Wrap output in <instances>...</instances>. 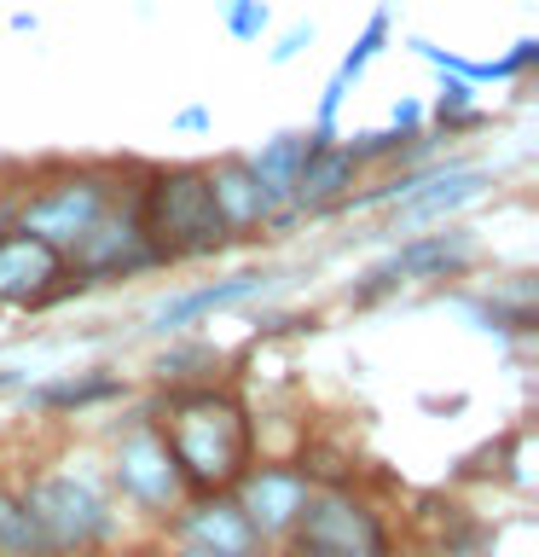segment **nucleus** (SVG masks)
<instances>
[{"instance_id":"nucleus-1","label":"nucleus","mask_w":539,"mask_h":557,"mask_svg":"<svg viewBox=\"0 0 539 557\" xmlns=\"http://www.w3.org/2000/svg\"><path fill=\"white\" fill-rule=\"evenodd\" d=\"M151 400L186 499L233 494L238 476L255 465V407L243 383H168V389H151Z\"/></svg>"},{"instance_id":"nucleus-2","label":"nucleus","mask_w":539,"mask_h":557,"mask_svg":"<svg viewBox=\"0 0 539 557\" xmlns=\"http://www.w3.org/2000/svg\"><path fill=\"white\" fill-rule=\"evenodd\" d=\"M17 494H24L35 529H41L47 557H116L128 546V511L104 482V465L87 459V453L59 465H35L17 482Z\"/></svg>"},{"instance_id":"nucleus-3","label":"nucleus","mask_w":539,"mask_h":557,"mask_svg":"<svg viewBox=\"0 0 539 557\" xmlns=\"http://www.w3.org/2000/svg\"><path fill=\"white\" fill-rule=\"evenodd\" d=\"M134 203H139V226H146L163 273L198 268V261H221L238 250V238L226 233V221L215 209L203 163H139Z\"/></svg>"},{"instance_id":"nucleus-4","label":"nucleus","mask_w":539,"mask_h":557,"mask_svg":"<svg viewBox=\"0 0 539 557\" xmlns=\"http://www.w3.org/2000/svg\"><path fill=\"white\" fill-rule=\"evenodd\" d=\"M134 163H139V157H87V163L52 157V163H35L24 191H17L12 226H24V233L59 244V250L70 256V250H76V238L122 198Z\"/></svg>"},{"instance_id":"nucleus-5","label":"nucleus","mask_w":539,"mask_h":557,"mask_svg":"<svg viewBox=\"0 0 539 557\" xmlns=\"http://www.w3.org/2000/svg\"><path fill=\"white\" fill-rule=\"evenodd\" d=\"M111 453H104V482H111L116 505L128 517H139L146 529H156L168 511H180L186 487H180V470L168 459V442L156 430V400L151 389L134 400L122 418H111Z\"/></svg>"},{"instance_id":"nucleus-6","label":"nucleus","mask_w":539,"mask_h":557,"mask_svg":"<svg viewBox=\"0 0 539 557\" xmlns=\"http://www.w3.org/2000/svg\"><path fill=\"white\" fill-rule=\"evenodd\" d=\"M82 296H93V285L70 268L59 244L35 238L24 226L0 233V313H52Z\"/></svg>"},{"instance_id":"nucleus-7","label":"nucleus","mask_w":539,"mask_h":557,"mask_svg":"<svg viewBox=\"0 0 539 557\" xmlns=\"http://www.w3.org/2000/svg\"><path fill=\"white\" fill-rule=\"evenodd\" d=\"M134 174H139V163H134ZM134 174H128V186H122V198L104 209V215L76 238V250H70V268H76L93 290H104V285H134V278L163 273V261H156L146 226H139Z\"/></svg>"},{"instance_id":"nucleus-8","label":"nucleus","mask_w":539,"mask_h":557,"mask_svg":"<svg viewBox=\"0 0 539 557\" xmlns=\"http://www.w3.org/2000/svg\"><path fill=\"white\" fill-rule=\"evenodd\" d=\"M278 278L285 273L261 261V268H233L221 278H198V285H186V290H168L146 308V337H156V343L180 337V331L215 320V313H226V308H243V302H255V296H267Z\"/></svg>"},{"instance_id":"nucleus-9","label":"nucleus","mask_w":539,"mask_h":557,"mask_svg":"<svg viewBox=\"0 0 539 557\" xmlns=\"http://www.w3.org/2000/svg\"><path fill=\"white\" fill-rule=\"evenodd\" d=\"M481 256V233L464 221H441V226H424V233H406L394 238V250L377 261L383 278H394L400 290L406 285H447V278H469Z\"/></svg>"},{"instance_id":"nucleus-10","label":"nucleus","mask_w":539,"mask_h":557,"mask_svg":"<svg viewBox=\"0 0 539 557\" xmlns=\"http://www.w3.org/2000/svg\"><path fill=\"white\" fill-rule=\"evenodd\" d=\"M493 169L481 163H464V157H441L435 174L424 186L412 191V198H400L389 209V221H383V233L389 238H406V233H424V226H441V221H459L469 203H481L487 191H493Z\"/></svg>"},{"instance_id":"nucleus-11","label":"nucleus","mask_w":539,"mask_h":557,"mask_svg":"<svg viewBox=\"0 0 539 557\" xmlns=\"http://www.w3.org/2000/svg\"><path fill=\"white\" fill-rule=\"evenodd\" d=\"M163 546H203L221 557H267L273 546L250 529V517L238 511L233 494H209V499H180V511H168L151 529Z\"/></svg>"},{"instance_id":"nucleus-12","label":"nucleus","mask_w":539,"mask_h":557,"mask_svg":"<svg viewBox=\"0 0 539 557\" xmlns=\"http://www.w3.org/2000/svg\"><path fill=\"white\" fill-rule=\"evenodd\" d=\"M134 395V377L122 366H82V372H52V377H29L17 389V412L24 418H82L99 407Z\"/></svg>"},{"instance_id":"nucleus-13","label":"nucleus","mask_w":539,"mask_h":557,"mask_svg":"<svg viewBox=\"0 0 539 557\" xmlns=\"http://www.w3.org/2000/svg\"><path fill=\"white\" fill-rule=\"evenodd\" d=\"M308 494H313V487H308V476H302L290 459H255V465L238 476V487H233L238 511L250 517V529L267 540V546H278V540L296 529V517H302Z\"/></svg>"},{"instance_id":"nucleus-14","label":"nucleus","mask_w":539,"mask_h":557,"mask_svg":"<svg viewBox=\"0 0 539 557\" xmlns=\"http://www.w3.org/2000/svg\"><path fill=\"white\" fill-rule=\"evenodd\" d=\"M209 169V191H215V209H221V221H226V233H233L238 244H261V233H267V215H273V198H267V186L255 181V169H250V157L243 151H226L215 157V163H203Z\"/></svg>"},{"instance_id":"nucleus-15","label":"nucleus","mask_w":539,"mask_h":557,"mask_svg":"<svg viewBox=\"0 0 539 557\" xmlns=\"http://www.w3.org/2000/svg\"><path fill=\"white\" fill-rule=\"evenodd\" d=\"M354 186H365V169L354 163V151H348L342 139H313L308 163H302V174H296L290 203L302 209L308 226H313V221H330V215H337Z\"/></svg>"},{"instance_id":"nucleus-16","label":"nucleus","mask_w":539,"mask_h":557,"mask_svg":"<svg viewBox=\"0 0 539 557\" xmlns=\"http://www.w3.org/2000/svg\"><path fill=\"white\" fill-rule=\"evenodd\" d=\"M221 366H233V355H221L209 337H163V348L151 355V389H168V383H209L226 377Z\"/></svg>"},{"instance_id":"nucleus-17","label":"nucleus","mask_w":539,"mask_h":557,"mask_svg":"<svg viewBox=\"0 0 539 557\" xmlns=\"http://www.w3.org/2000/svg\"><path fill=\"white\" fill-rule=\"evenodd\" d=\"M313 139H319L313 128H308V134H302V128H285V134L261 139V151H243V157H250V169H255V181L267 186V198H273V203H290L296 174H302L308 151H313Z\"/></svg>"},{"instance_id":"nucleus-18","label":"nucleus","mask_w":539,"mask_h":557,"mask_svg":"<svg viewBox=\"0 0 539 557\" xmlns=\"http://www.w3.org/2000/svg\"><path fill=\"white\" fill-rule=\"evenodd\" d=\"M0 557H47L29 505L17 494V482H7V476H0Z\"/></svg>"},{"instance_id":"nucleus-19","label":"nucleus","mask_w":539,"mask_h":557,"mask_svg":"<svg viewBox=\"0 0 539 557\" xmlns=\"http://www.w3.org/2000/svg\"><path fill=\"white\" fill-rule=\"evenodd\" d=\"M389 41H394V17H389V7H377L372 17H365V29L354 35V47L342 52V64L330 70V82L354 87L365 70H372V59H383V52H389Z\"/></svg>"},{"instance_id":"nucleus-20","label":"nucleus","mask_w":539,"mask_h":557,"mask_svg":"<svg viewBox=\"0 0 539 557\" xmlns=\"http://www.w3.org/2000/svg\"><path fill=\"white\" fill-rule=\"evenodd\" d=\"M516 435H499V442H481L476 453H464L459 470H452V482L459 487H476V482H504L516 476Z\"/></svg>"},{"instance_id":"nucleus-21","label":"nucleus","mask_w":539,"mask_h":557,"mask_svg":"<svg viewBox=\"0 0 539 557\" xmlns=\"http://www.w3.org/2000/svg\"><path fill=\"white\" fill-rule=\"evenodd\" d=\"M221 24H226L233 41H261V35L273 29V7H267V0H226Z\"/></svg>"},{"instance_id":"nucleus-22","label":"nucleus","mask_w":539,"mask_h":557,"mask_svg":"<svg viewBox=\"0 0 539 557\" xmlns=\"http://www.w3.org/2000/svg\"><path fill=\"white\" fill-rule=\"evenodd\" d=\"M255 343L267 337H302V331H319V313L313 308H296V313H255Z\"/></svg>"},{"instance_id":"nucleus-23","label":"nucleus","mask_w":539,"mask_h":557,"mask_svg":"<svg viewBox=\"0 0 539 557\" xmlns=\"http://www.w3.org/2000/svg\"><path fill=\"white\" fill-rule=\"evenodd\" d=\"M308 47H313V24H308V17H302V24H290V29L278 35L273 47H267V59H273V64H296V59H302Z\"/></svg>"},{"instance_id":"nucleus-24","label":"nucleus","mask_w":539,"mask_h":557,"mask_svg":"<svg viewBox=\"0 0 539 557\" xmlns=\"http://www.w3.org/2000/svg\"><path fill=\"white\" fill-rule=\"evenodd\" d=\"M389 128H394V134H406V139H412V134H424V128H429V104H424V99H394Z\"/></svg>"},{"instance_id":"nucleus-25","label":"nucleus","mask_w":539,"mask_h":557,"mask_svg":"<svg viewBox=\"0 0 539 557\" xmlns=\"http://www.w3.org/2000/svg\"><path fill=\"white\" fill-rule=\"evenodd\" d=\"M29 169H0V233L12 226V209H17V191H24Z\"/></svg>"},{"instance_id":"nucleus-26","label":"nucleus","mask_w":539,"mask_h":557,"mask_svg":"<svg viewBox=\"0 0 539 557\" xmlns=\"http://www.w3.org/2000/svg\"><path fill=\"white\" fill-rule=\"evenodd\" d=\"M168 128L174 134H209L215 128V111H209V104H180V111L168 116Z\"/></svg>"},{"instance_id":"nucleus-27","label":"nucleus","mask_w":539,"mask_h":557,"mask_svg":"<svg viewBox=\"0 0 539 557\" xmlns=\"http://www.w3.org/2000/svg\"><path fill=\"white\" fill-rule=\"evenodd\" d=\"M417 407H424V412H469V395H417Z\"/></svg>"},{"instance_id":"nucleus-28","label":"nucleus","mask_w":539,"mask_h":557,"mask_svg":"<svg viewBox=\"0 0 539 557\" xmlns=\"http://www.w3.org/2000/svg\"><path fill=\"white\" fill-rule=\"evenodd\" d=\"M389 557H429V546H424V540H394Z\"/></svg>"},{"instance_id":"nucleus-29","label":"nucleus","mask_w":539,"mask_h":557,"mask_svg":"<svg viewBox=\"0 0 539 557\" xmlns=\"http://www.w3.org/2000/svg\"><path fill=\"white\" fill-rule=\"evenodd\" d=\"M12 29L17 35H35V12H12Z\"/></svg>"},{"instance_id":"nucleus-30","label":"nucleus","mask_w":539,"mask_h":557,"mask_svg":"<svg viewBox=\"0 0 539 557\" xmlns=\"http://www.w3.org/2000/svg\"><path fill=\"white\" fill-rule=\"evenodd\" d=\"M168 557H221V552H203V546H168Z\"/></svg>"}]
</instances>
